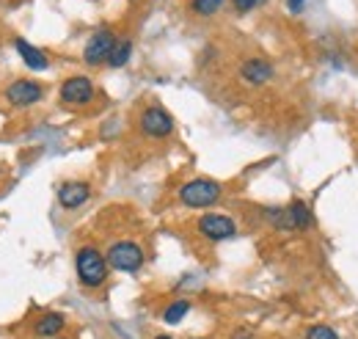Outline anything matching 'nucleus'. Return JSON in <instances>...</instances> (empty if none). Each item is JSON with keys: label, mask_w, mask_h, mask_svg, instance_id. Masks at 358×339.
Masks as SVG:
<instances>
[{"label": "nucleus", "mask_w": 358, "mask_h": 339, "mask_svg": "<svg viewBox=\"0 0 358 339\" xmlns=\"http://www.w3.org/2000/svg\"><path fill=\"white\" fill-rule=\"evenodd\" d=\"M108 268H110V265H108L105 254H102L99 249H94V246H83V249L75 254L78 279H80V284L89 287V290H96V287L105 284V279H108Z\"/></svg>", "instance_id": "nucleus-1"}, {"label": "nucleus", "mask_w": 358, "mask_h": 339, "mask_svg": "<svg viewBox=\"0 0 358 339\" xmlns=\"http://www.w3.org/2000/svg\"><path fill=\"white\" fill-rule=\"evenodd\" d=\"M221 193H224L221 182L199 177V179H190V182H185L179 188V202L185 207H213L221 199Z\"/></svg>", "instance_id": "nucleus-2"}, {"label": "nucleus", "mask_w": 358, "mask_h": 339, "mask_svg": "<svg viewBox=\"0 0 358 339\" xmlns=\"http://www.w3.org/2000/svg\"><path fill=\"white\" fill-rule=\"evenodd\" d=\"M108 265L113 268V270H122V273H135V270H141V265H143V249L133 243V240H119V243H113L110 249H108Z\"/></svg>", "instance_id": "nucleus-3"}, {"label": "nucleus", "mask_w": 358, "mask_h": 339, "mask_svg": "<svg viewBox=\"0 0 358 339\" xmlns=\"http://www.w3.org/2000/svg\"><path fill=\"white\" fill-rule=\"evenodd\" d=\"M196 229H199V235H201L204 240H210V243L231 240V237L237 235L234 221H231L229 215H221V212H207V215H201L199 223H196Z\"/></svg>", "instance_id": "nucleus-4"}, {"label": "nucleus", "mask_w": 358, "mask_h": 339, "mask_svg": "<svg viewBox=\"0 0 358 339\" xmlns=\"http://www.w3.org/2000/svg\"><path fill=\"white\" fill-rule=\"evenodd\" d=\"M141 132L149 138H169L174 132V116L163 105H149L141 113Z\"/></svg>", "instance_id": "nucleus-5"}, {"label": "nucleus", "mask_w": 358, "mask_h": 339, "mask_svg": "<svg viewBox=\"0 0 358 339\" xmlns=\"http://www.w3.org/2000/svg\"><path fill=\"white\" fill-rule=\"evenodd\" d=\"M113 44H116V36L110 28H99L96 34H91V39L83 47V61L89 67H99V64H108L110 53H113Z\"/></svg>", "instance_id": "nucleus-6"}, {"label": "nucleus", "mask_w": 358, "mask_h": 339, "mask_svg": "<svg viewBox=\"0 0 358 339\" xmlns=\"http://www.w3.org/2000/svg\"><path fill=\"white\" fill-rule=\"evenodd\" d=\"M91 99H94V83H91V78H86V75H72V78L64 81V85H61V102L64 105L80 108V105H89Z\"/></svg>", "instance_id": "nucleus-7"}, {"label": "nucleus", "mask_w": 358, "mask_h": 339, "mask_svg": "<svg viewBox=\"0 0 358 339\" xmlns=\"http://www.w3.org/2000/svg\"><path fill=\"white\" fill-rule=\"evenodd\" d=\"M42 97H45V88L36 83V81H14V83L6 88V99L14 108H31Z\"/></svg>", "instance_id": "nucleus-8"}, {"label": "nucleus", "mask_w": 358, "mask_h": 339, "mask_svg": "<svg viewBox=\"0 0 358 339\" xmlns=\"http://www.w3.org/2000/svg\"><path fill=\"white\" fill-rule=\"evenodd\" d=\"M89 196H91L89 182H64V185L58 188V202H61V207H66V210L83 207V205L89 202Z\"/></svg>", "instance_id": "nucleus-9"}, {"label": "nucleus", "mask_w": 358, "mask_h": 339, "mask_svg": "<svg viewBox=\"0 0 358 339\" xmlns=\"http://www.w3.org/2000/svg\"><path fill=\"white\" fill-rule=\"evenodd\" d=\"M240 78L248 85H265L273 78V64L265 58H248L240 67Z\"/></svg>", "instance_id": "nucleus-10"}, {"label": "nucleus", "mask_w": 358, "mask_h": 339, "mask_svg": "<svg viewBox=\"0 0 358 339\" xmlns=\"http://www.w3.org/2000/svg\"><path fill=\"white\" fill-rule=\"evenodd\" d=\"M17 47V53L22 55V61H25V67H31L34 72H45L47 67H50V61H47V55L39 50V47H34L31 42H25V39H17L14 42Z\"/></svg>", "instance_id": "nucleus-11"}, {"label": "nucleus", "mask_w": 358, "mask_h": 339, "mask_svg": "<svg viewBox=\"0 0 358 339\" xmlns=\"http://www.w3.org/2000/svg\"><path fill=\"white\" fill-rule=\"evenodd\" d=\"M64 326H66L64 314H58V312H47V314H42V317L34 323V334H36V337L52 339L64 331Z\"/></svg>", "instance_id": "nucleus-12"}, {"label": "nucleus", "mask_w": 358, "mask_h": 339, "mask_svg": "<svg viewBox=\"0 0 358 339\" xmlns=\"http://www.w3.org/2000/svg\"><path fill=\"white\" fill-rule=\"evenodd\" d=\"M289 215H292L295 232H306V229L314 223L312 210H309V205H306V202H292V205H289Z\"/></svg>", "instance_id": "nucleus-13"}, {"label": "nucleus", "mask_w": 358, "mask_h": 339, "mask_svg": "<svg viewBox=\"0 0 358 339\" xmlns=\"http://www.w3.org/2000/svg\"><path fill=\"white\" fill-rule=\"evenodd\" d=\"M130 55H133V42H130V39H116L113 53H110V58H108V67L119 69V67H124V64L130 61Z\"/></svg>", "instance_id": "nucleus-14"}, {"label": "nucleus", "mask_w": 358, "mask_h": 339, "mask_svg": "<svg viewBox=\"0 0 358 339\" xmlns=\"http://www.w3.org/2000/svg\"><path fill=\"white\" fill-rule=\"evenodd\" d=\"M265 215H268V221L278 229V232H295V223H292L289 207H273V210H268Z\"/></svg>", "instance_id": "nucleus-15"}, {"label": "nucleus", "mask_w": 358, "mask_h": 339, "mask_svg": "<svg viewBox=\"0 0 358 339\" xmlns=\"http://www.w3.org/2000/svg\"><path fill=\"white\" fill-rule=\"evenodd\" d=\"M187 312H190V300H174L171 306H166V312H163V323L177 326V323L185 320Z\"/></svg>", "instance_id": "nucleus-16"}, {"label": "nucleus", "mask_w": 358, "mask_h": 339, "mask_svg": "<svg viewBox=\"0 0 358 339\" xmlns=\"http://www.w3.org/2000/svg\"><path fill=\"white\" fill-rule=\"evenodd\" d=\"M226 0H190V8L199 14V17H213L224 8Z\"/></svg>", "instance_id": "nucleus-17"}, {"label": "nucleus", "mask_w": 358, "mask_h": 339, "mask_svg": "<svg viewBox=\"0 0 358 339\" xmlns=\"http://www.w3.org/2000/svg\"><path fill=\"white\" fill-rule=\"evenodd\" d=\"M306 339H339V334L331 326H312L306 331Z\"/></svg>", "instance_id": "nucleus-18"}, {"label": "nucleus", "mask_w": 358, "mask_h": 339, "mask_svg": "<svg viewBox=\"0 0 358 339\" xmlns=\"http://www.w3.org/2000/svg\"><path fill=\"white\" fill-rule=\"evenodd\" d=\"M234 3V8L240 11V14H248V11H254L257 6H262L265 0H231Z\"/></svg>", "instance_id": "nucleus-19"}, {"label": "nucleus", "mask_w": 358, "mask_h": 339, "mask_svg": "<svg viewBox=\"0 0 358 339\" xmlns=\"http://www.w3.org/2000/svg\"><path fill=\"white\" fill-rule=\"evenodd\" d=\"M287 6H289V11H292V14H301V11H303V6H306V0H287Z\"/></svg>", "instance_id": "nucleus-20"}, {"label": "nucleus", "mask_w": 358, "mask_h": 339, "mask_svg": "<svg viewBox=\"0 0 358 339\" xmlns=\"http://www.w3.org/2000/svg\"><path fill=\"white\" fill-rule=\"evenodd\" d=\"M231 339H257V334H251L248 328H237V331L231 334Z\"/></svg>", "instance_id": "nucleus-21"}, {"label": "nucleus", "mask_w": 358, "mask_h": 339, "mask_svg": "<svg viewBox=\"0 0 358 339\" xmlns=\"http://www.w3.org/2000/svg\"><path fill=\"white\" fill-rule=\"evenodd\" d=\"M155 339H171V337H166V334H160V337H155Z\"/></svg>", "instance_id": "nucleus-22"}, {"label": "nucleus", "mask_w": 358, "mask_h": 339, "mask_svg": "<svg viewBox=\"0 0 358 339\" xmlns=\"http://www.w3.org/2000/svg\"><path fill=\"white\" fill-rule=\"evenodd\" d=\"M52 339H69V337H52Z\"/></svg>", "instance_id": "nucleus-23"}]
</instances>
